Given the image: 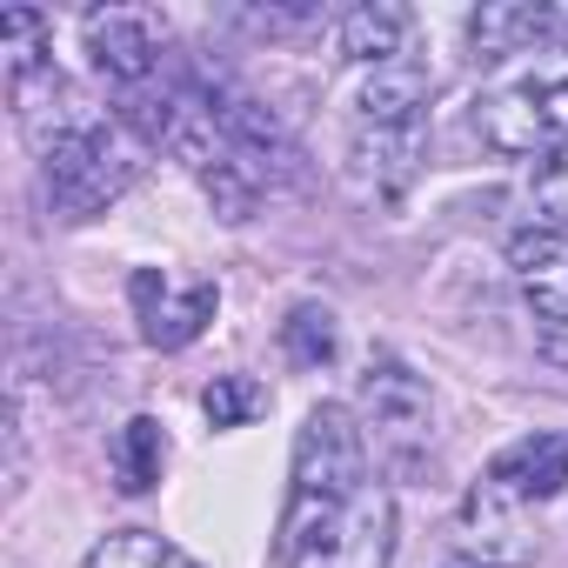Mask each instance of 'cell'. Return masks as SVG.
Wrapping results in <instances>:
<instances>
[{"label":"cell","mask_w":568,"mask_h":568,"mask_svg":"<svg viewBox=\"0 0 568 568\" xmlns=\"http://www.w3.org/2000/svg\"><path fill=\"white\" fill-rule=\"evenodd\" d=\"M281 348H288L295 368H328L335 348H342V328H335V308L322 302H295L288 322H281Z\"/></svg>","instance_id":"cell-17"},{"label":"cell","mask_w":568,"mask_h":568,"mask_svg":"<svg viewBox=\"0 0 568 568\" xmlns=\"http://www.w3.org/2000/svg\"><path fill=\"white\" fill-rule=\"evenodd\" d=\"M508 267H515V288L528 295V308L555 328H568V227L535 221L508 241Z\"/></svg>","instance_id":"cell-9"},{"label":"cell","mask_w":568,"mask_h":568,"mask_svg":"<svg viewBox=\"0 0 568 568\" xmlns=\"http://www.w3.org/2000/svg\"><path fill=\"white\" fill-rule=\"evenodd\" d=\"M128 295H134L141 342H148V348H161V355L187 348V342L214 322V308H221V288H214V281H194V288H181V295H174V281H168L161 267H134Z\"/></svg>","instance_id":"cell-6"},{"label":"cell","mask_w":568,"mask_h":568,"mask_svg":"<svg viewBox=\"0 0 568 568\" xmlns=\"http://www.w3.org/2000/svg\"><path fill=\"white\" fill-rule=\"evenodd\" d=\"M201 415L207 428H247L254 415H267V388L254 375H214L201 388Z\"/></svg>","instance_id":"cell-18"},{"label":"cell","mask_w":568,"mask_h":568,"mask_svg":"<svg viewBox=\"0 0 568 568\" xmlns=\"http://www.w3.org/2000/svg\"><path fill=\"white\" fill-rule=\"evenodd\" d=\"M548 54H555L548 68H528V74H515V81H501L475 101V128H481L488 148L541 161L548 148L568 141V21H561Z\"/></svg>","instance_id":"cell-3"},{"label":"cell","mask_w":568,"mask_h":568,"mask_svg":"<svg viewBox=\"0 0 568 568\" xmlns=\"http://www.w3.org/2000/svg\"><path fill=\"white\" fill-rule=\"evenodd\" d=\"M161 468H168V428L154 415H134L121 428V442H114V481H121V495H148L161 481Z\"/></svg>","instance_id":"cell-15"},{"label":"cell","mask_w":568,"mask_h":568,"mask_svg":"<svg viewBox=\"0 0 568 568\" xmlns=\"http://www.w3.org/2000/svg\"><path fill=\"white\" fill-rule=\"evenodd\" d=\"M488 481H495L501 495H515L521 508H528V501H555V495L568 488V435H555V428L521 435L515 448L495 455Z\"/></svg>","instance_id":"cell-12"},{"label":"cell","mask_w":568,"mask_h":568,"mask_svg":"<svg viewBox=\"0 0 568 568\" xmlns=\"http://www.w3.org/2000/svg\"><path fill=\"white\" fill-rule=\"evenodd\" d=\"M355 415H362V428H368L382 448H395L402 462L435 442V395H428V382H422L408 362H395V355H375V362H368L362 395H355Z\"/></svg>","instance_id":"cell-5"},{"label":"cell","mask_w":568,"mask_h":568,"mask_svg":"<svg viewBox=\"0 0 568 568\" xmlns=\"http://www.w3.org/2000/svg\"><path fill=\"white\" fill-rule=\"evenodd\" d=\"M462 548H468L475 561H488V568L528 561V555H535V535L521 528V501L501 495L495 481H475V488L462 495Z\"/></svg>","instance_id":"cell-10"},{"label":"cell","mask_w":568,"mask_h":568,"mask_svg":"<svg viewBox=\"0 0 568 568\" xmlns=\"http://www.w3.org/2000/svg\"><path fill=\"white\" fill-rule=\"evenodd\" d=\"M94 74L121 88V101H141L168 81V21L154 8H101L81 21Z\"/></svg>","instance_id":"cell-4"},{"label":"cell","mask_w":568,"mask_h":568,"mask_svg":"<svg viewBox=\"0 0 568 568\" xmlns=\"http://www.w3.org/2000/svg\"><path fill=\"white\" fill-rule=\"evenodd\" d=\"M428 94H435V74L408 54L388 68H368L355 94V128H428Z\"/></svg>","instance_id":"cell-11"},{"label":"cell","mask_w":568,"mask_h":568,"mask_svg":"<svg viewBox=\"0 0 568 568\" xmlns=\"http://www.w3.org/2000/svg\"><path fill=\"white\" fill-rule=\"evenodd\" d=\"M8 94H14V114L28 128V148L41 161V181H48V201L61 221H88L134 187L141 161H134L128 134L101 108H88L54 74V61H41L34 74H14Z\"/></svg>","instance_id":"cell-1"},{"label":"cell","mask_w":568,"mask_h":568,"mask_svg":"<svg viewBox=\"0 0 568 568\" xmlns=\"http://www.w3.org/2000/svg\"><path fill=\"white\" fill-rule=\"evenodd\" d=\"M368 488V428L342 402H315L302 435H295V468H288V508H281V568H295L328 528L355 508Z\"/></svg>","instance_id":"cell-2"},{"label":"cell","mask_w":568,"mask_h":568,"mask_svg":"<svg viewBox=\"0 0 568 568\" xmlns=\"http://www.w3.org/2000/svg\"><path fill=\"white\" fill-rule=\"evenodd\" d=\"M555 34H561V14L555 8H535V0H488V8L468 21L475 61H515V54H535Z\"/></svg>","instance_id":"cell-13"},{"label":"cell","mask_w":568,"mask_h":568,"mask_svg":"<svg viewBox=\"0 0 568 568\" xmlns=\"http://www.w3.org/2000/svg\"><path fill=\"white\" fill-rule=\"evenodd\" d=\"M528 194H535L541 221L568 227V141H561V148H548V154L535 161V174H528Z\"/></svg>","instance_id":"cell-19"},{"label":"cell","mask_w":568,"mask_h":568,"mask_svg":"<svg viewBox=\"0 0 568 568\" xmlns=\"http://www.w3.org/2000/svg\"><path fill=\"white\" fill-rule=\"evenodd\" d=\"M81 568H201V561L187 548H174L168 535H154V528H114L88 548Z\"/></svg>","instance_id":"cell-16"},{"label":"cell","mask_w":568,"mask_h":568,"mask_svg":"<svg viewBox=\"0 0 568 568\" xmlns=\"http://www.w3.org/2000/svg\"><path fill=\"white\" fill-rule=\"evenodd\" d=\"M402 41H408V8H388V0H375V8L342 14V61L388 68V61H402Z\"/></svg>","instance_id":"cell-14"},{"label":"cell","mask_w":568,"mask_h":568,"mask_svg":"<svg viewBox=\"0 0 568 568\" xmlns=\"http://www.w3.org/2000/svg\"><path fill=\"white\" fill-rule=\"evenodd\" d=\"M428 128H355L348 134V187L368 207H395L422 174Z\"/></svg>","instance_id":"cell-7"},{"label":"cell","mask_w":568,"mask_h":568,"mask_svg":"<svg viewBox=\"0 0 568 568\" xmlns=\"http://www.w3.org/2000/svg\"><path fill=\"white\" fill-rule=\"evenodd\" d=\"M388 555H395V501L388 488L368 481L355 508L328 528V541H315L295 568H388Z\"/></svg>","instance_id":"cell-8"},{"label":"cell","mask_w":568,"mask_h":568,"mask_svg":"<svg viewBox=\"0 0 568 568\" xmlns=\"http://www.w3.org/2000/svg\"><path fill=\"white\" fill-rule=\"evenodd\" d=\"M442 568H488V561H475V555H462V561H442Z\"/></svg>","instance_id":"cell-20"}]
</instances>
